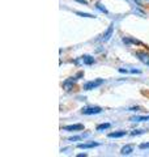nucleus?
<instances>
[{
  "instance_id": "obj_4",
  "label": "nucleus",
  "mask_w": 149,
  "mask_h": 157,
  "mask_svg": "<svg viewBox=\"0 0 149 157\" xmlns=\"http://www.w3.org/2000/svg\"><path fill=\"white\" fill-rule=\"evenodd\" d=\"M64 131H81L84 130V124H71V126H64L63 127Z\"/></svg>"
},
{
  "instance_id": "obj_17",
  "label": "nucleus",
  "mask_w": 149,
  "mask_h": 157,
  "mask_svg": "<svg viewBox=\"0 0 149 157\" xmlns=\"http://www.w3.org/2000/svg\"><path fill=\"white\" fill-rule=\"evenodd\" d=\"M96 7L99 9V11H102V12H105V13H107V11H106V8H103V7H101V4H96Z\"/></svg>"
},
{
  "instance_id": "obj_9",
  "label": "nucleus",
  "mask_w": 149,
  "mask_h": 157,
  "mask_svg": "<svg viewBox=\"0 0 149 157\" xmlns=\"http://www.w3.org/2000/svg\"><path fill=\"white\" fill-rule=\"evenodd\" d=\"M132 151H133V145L128 144V145H124L123 148L120 149V153H122V155H130Z\"/></svg>"
},
{
  "instance_id": "obj_20",
  "label": "nucleus",
  "mask_w": 149,
  "mask_h": 157,
  "mask_svg": "<svg viewBox=\"0 0 149 157\" xmlns=\"http://www.w3.org/2000/svg\"><path fill=\"white\" fill-rule=\"evenodd\" d=\"M86 153H80V155H77V157H85Z\"/></svg>"
},
{
  "instance_id": "obj_8",
  "label": "nucleus",
  "mask_w": 149,
  "mask_h": 157,
  "mask_svg": "<svg viewBox=\"0 0 149 157\" xmlns=\"http://www.w3.org/2000/svg\"><path fill=\"white\" fill-rule=\"evenodd\" d=\"M77 77V76H76ZM76 77H71V78H69V80H67V81H64L63 82V86L64 88H66V89L67 90H69V89H71V88H72V85L74 84V81H76L77 80V78Z\"/></svg>"
},
{
  "instance_id": "obj_18",
  "label": "nucleus",
  "mask_w": 149,
  "mask_h": 157,
  "mask_svg": "<svg viewBox=\"0 0 149 157\" xmlns=\"http://www.w3.org/2000/svg\"><path fill=\"white\" fill-rule=\"evenodd\" d=\"M140 149H145V148H149V143H144V144H140L139 145Z\"/></svg>"
},
{
  "instance_id": "obj_10",
  "label": "nucleus",
  "mask_w": 149,
  "mask_h": 157,
  "mask_svg": "<svg viewBox=\"0 0 149 157\" xmlns=\"http://www.w3.org/2000/svg\"><path fill=\"white\" fill-rule=\"evenodd\" d=\"M127 132L126 131H117V132H110L109 134V137H122V136H126Z\"/></svg>"
},
{
  "instance_id": "obj_7",
  "label": "nucleus",
  "mask_w": 149,
  "mask_h": 157,
  "mask_svg": "<svg viewBox=\"0 0 149 157\" xmlns=\"http://www.w3.org/2000/svg\"><path fill=\"white\" fill-rule=\"evenodd\" d=\"M80 149H89V148H94V147H98V143H94V141H92V143H81L77 145Z\"/></svg>"
},
{
  "instance_id": "obj_1",
  "label": "nucleus",
  "mask_w": 149,
  "mask_h": 157,
  "mask_svg": "<svg viewBox=\"0 0 149 157\" xmlns=\"http://www.w3.org/2000/svg\"><path fill=\"white\" fill-rule=\"evenodd\" d=\"M103 84V80L102 78H97V80H93V81H88L84 84V89L85 90H92V89H96V88H98L99 85Z\"/></svg>"
},
{
  "instance_id": "obj_5",
  "label": "nucleus",
  "mask_w": 149,
  "mask_h": 157,
  "mask_svg": "<svg viewBox=\"0 0 149 157\" xmlns=\"http://www.w3.org/2000/svg\"><path fill=\"white\" fill-rule=\"evenodd\" d=\"M113 32H114V25L111 24V25L109 26V29H107V30L105 32V34H103V37H102V41H103V42H107L109 39L111 38V36H113Z\"/></svg>"
},
{
  "instance_id": "obj_11",
  "label": "nucleus",
  "mask_w": 149,
  "mask_h": 157,
  "mask_svg": "<svg viewBox=\"0 0 149 157\" xmlns=\"http://www.w3.org/2000/svg\"><path fill=\"white\" fill-rule=\"evenodd\" d=\"M132 122H144V121H149V115L148 117H133L131 118Z\"/></svg>"
},
{
  "instance_id": "obj_16",
  "label": "nucleus",
  "mask_w": 149,
  "mask_h": 157,
  "mask_svg": "<svg viewBox=\"0 0 149 157\" xmlns=\"http://www.w3.org/2000/svg\"><path fill=\"white\" fill-rule=\"evenodd\" d=\"M80 139H82V136H73V137H69V141H76V140H80Z\"/></svg>"
},
{
  "instance_id": "obj_15",
  "label": "nucleus",
  "mask_w": 149,
  "mask_h": 157,
  "mask_svg": "<svg viewBox=\"0 0 149 157\" xmlns=\"http://www.w3.org/2000/svg\"><path fill=\"white\" fill-rule=\"evenodd\" d=\"M144 132H145L144 130H137V131H132V132H131V135H133V136H135V135H140V134H144Z\"/></svg>"
},
{
  "instance_id": "obj_2",
  "label": "nucleus",
  "mask_w": 149,
  "mask_h": 157,
  "mask_svg": "<svg viewBox=\"0 0 149 157\" xmlns=\"http://www.w3.org/2000/svg\"><path fill=\"white\" fill-rule=\"evenodd\" d=\"M102 111L101 107L98 106H92V107H84L81 110V113L84 115H93V114H99V113Z\"/></svg>"
},
{
  "instance_id": "obj_12",
  "label": "nucleus",
  "mask_w": 149,
  "mask_h": 157,
  "mask_svg": "<svg viewBox=\"0 0 149 157\" xmlns=\"http://www.w3.org/2000/svg\"><path fill=\"white\" fill-rule=\"evenodd\" d=\"M110 123H102V124H98L97 126V131H102V130H107L110 128Z\"/></svg>"
},
{
  "instance_id": "obj_13",
  "label": "nucleus",
  "mask_w": 149,
  "mask_h": 157,
  "mask_svg": "<svg viewBox=\"0 0 149 157\" xmlns=\"http://www.w3.org/2000/svg\"><path fill=\"white\" fill-rule=\"evenodd\" d=\"M76 14H78V16H81V17H89V18L96 17V16H93V14H90V13H82V12H76Z\"/></svg>"
},
{
  "instance_id": "obj_14",
  "label": "nucleus",
  "mask_w": 149,
  "mask_h": 157,
  "mask_svg": "<svg viewBox=\"0 0 149 157\" xmlns=\"http://www.w3.org/2000/svg\"><path fill=\"white\" fill-rule=\"evenodd\" d=\"M135 3L139 6H149V0H135Z\"/></svg>"
},
{
  "instance_id": "obj_3",
  "label": "nucleus",
  "mask_w": 149,
  "mask_h": 157,
  "mask_svg": "<svg viewBox=\"0 0 149 157\" xmlns=\"http://www.w3.org/2000/svg\"><path fill=\"white\" fill-rule=\"evenodd\" d=\"M136 56L139 58V60L144 63V64L149 66V54L143 52V51H137V52H136Z\"/></svg>"
},
{
  "instance_id": "obj_19",
  "label": "nucleus",
  "mask_w": 149,
  "mask_h": 157,
  "mask_svg": "<svg viewBox=\"0 0 149 157\" xmlns=\"http://www.w3.org/2000/svg\"><path fill=\"white\" fill-rule=\"evenodd\" d=\"M76 2L81 3V4H85V6H88V2H86V0H76Z\"/></svg>"
},
{
  "instance_id": "obj_6",
  "label": "nucleus",
  "mask_w": 149,
  "mask_h": 157,
  "mask_svg": "<svg viewBox=\"0 0 149 157\" xmlns=\"http://www.w3.org/2000/svg\"><path fill=\"white\" fill-rule=\"evenodd\" d=\"M77 62H81L82 64H93L96 60H94V58L89 56V55H84V56H81L80 60H77Z\"/></svg>"
}]
</instances>
